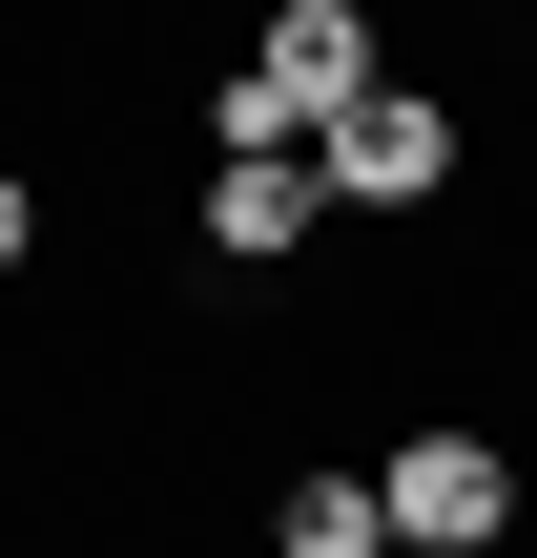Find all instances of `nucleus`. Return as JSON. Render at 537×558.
Instances as JSON below:
<instances>
[{"label": "nucleus", "instance_id": "obj_1", "mask_svg": "<svg viewBox=\"0 0 537 558\" xmlns=\"http://www.w3.org/2000/svg\"><path fill=\"white\" fill-rule=\"evenodd\" d=\"M310 186H331V207H373V228H393V207H435V186H455V104L373 62L352 104H310Z\"/></svg>", "mask_w": 537, "mask_h": 558}, {"label": "nucleus", "instance_id": "obj_2", "mask_svg": "<svg viewBox=\"0 0 537 558\" xmlns=\"http://www.w3.org/2000/svg\"><path fill=\"white\" fill-rule=\"evenodd\" d=\"M373 518L414 558H497L517 538V456L476 435V414H435V435H393V476H373Z\"/></svg>", "mask_w": 537, "mask_h": 558}, {"label": "nucleus", "instance_id": "obj_3", "mask_svg": "<svg viewBox=\"0 0 537 558\" xmlns=\"http://www.w3.org/2000/svg\"><path fill=\"white\" fill-rule=\"evenodd\" d=\"M310 207H331V186H310V145H207V248H228V269H290V248H310Z\"/></svg>", "mask_w": 537, "mask_h": 558}, {"label": "nucleus", "instance_id": "obj_4", "mask_svg": "<svg viewBox=\"0 0 537 558\" xmlns=\"http://www.w3.org/2000/svg\"><path fill=\"white\" fill-rule=\"evenodd\" d=\"M248 83H269L290 124L352 104V83H373V0H269V21H248Z\"/></svg>", "mask_w": 537, "mask_h": 558}, {"label": "nucleus", "instance_id": "obj_5", "mask_svg": "<svg viewBox=\"0 0 537 558\" xmlns=\"http://www.w3.org/2000/svg\"><path fill=\"white\" fill-rule=\"evenodd\" d=\"M269 538H290V558H373L393 518H373V476H290V497H269Z\"/></svg>", "mask_w": 537, "mask_h": 558}, {"label": "nucleus", "instance_id": "obj_6", "mask_svg": "<svg viewBox=\"0 0 537 558\" xmlns=\"http://www.w3.org/2000/svg\"><path fill=\"white\" fill-rule=\"evenodd\" d=\"M21 269H41V186L0 166V290H21Z\"/></svg>", "mask_w": 537, "mask_h": 558}]
</instances>
